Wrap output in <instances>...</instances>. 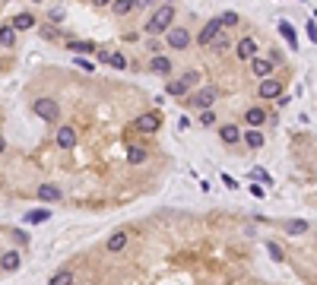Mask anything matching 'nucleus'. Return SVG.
Listing matches in <instances>:
<instances>
[{"label": "nucleus", "mask_w": 317, "mask_h": 285, "mask_svg": "<svg viewBox=\"0 0 317 285\" xmlns=\"http://www.w3.org/2000/svg\"><path fill=\"white\" fill-rule=\"evenodd\" d=\"M171 23H174V6L165 3V6H159V10L152 13V19L143 25V29L149 32V35H152V32H168V29H171Z\"/></svg>", "instance_id": "nucleus-1"}, {"label": "nucleus", "mask_w": 317, "mask_h": 285, "mask_svg": "<svg viewBox=\"0 0 317 285\" xmlns=\"http://www.w3.org/2000/svg\"><path fill=\"white\" fill-rule=\"evenodd\" d=\"M32 111H35L42 120H48V124H54V120L60 118V108H57V101H54V98H35V101H32Z\"/></svg>", "instance_id": "nucleus-2"}, {"label": "nucleus", "mask_w": 317, "mask_h": 285, "mask_svg": "<svg viewBox=\"0 0 317 285\" xmlns=\"http://www.w3.org/2000/svg\"><path fill=\"white\" fill-rule=\"evenodd\" d=\"M216 95H219V92H216L213 86H203V89H197V92H194L187 101H191L194 108H200V111H210V108H213V101H216Z\"/></svg>", "instance_id": "nucleus-3"}, {"label": "nucleus", "mask_w": 317, "mask_h": 285, "mask_svg": "<svg viewBox=\"0 0 317 285\" xmlns=\"http://www.w3.org/2000/svg\"><path fill=\"white\" fill-rule=\"evenodd\" d=\"M133 124H137V130H140V133H156V130H159V124H162V118H159V114H152V111H146V114H140V118L133 120Z\"/></svg>", "instance_id": "nucleus-4"}, {"label": "nucleus", "mask_w": 317, "mask_h": 285, "mask_svg": "<svg viewBox=\"0 0 317 285\" xmlns=\"http://www.w3.org/2000/svg\"><path fill=\"white\" fill-rule=\"evenodd\" d=\"M165 42H168V48H178V51H181V48L191 45V32H187V29H168L165 32Z\"/></svg>", "instance_id": "nucleus-5"}, {"label": "nucleus", "mask_w": 317, "mask_h": 285, "mask_svg": "<svg viewBox=\"0 0 317 285\" xmlns=\"http://www.w3.org/2000/svg\"><path fill=\"white\" fill-rule=\"evenodd\" d=\"M219 32H222V23H219V19H210V23L203 25V32L197 35V42L200 45H213V38L219 35Z\"/></svg>", "instance_id": "nucleus-6"}, {"label": "nucleus", "mask_w": 317, "mask_h": 285, "mask_svg": "<svg viewBox=\"0 0 317 285\" xmlns=\"http://www.w3.org/2000/svg\"><path fill=\"white\" fill-rule=\"evenodd\" d=\"M57 146L60 149H73V146H76V130H73L70 124H64L57 130Z\"/></svg>", "instance_id": "nucleus-7"}, {"label": "nucleus", "mask_w": 317, "mask_h": 285, "mask_svg": "<svg viewBox=\"0 0 317 285\" xmlns=\"http://www.w3.org/2000/svg\"><path fill=\"white\" fill-rule=\"evenodd\" d=\"M105 250L108 254H121V250H127V232H114L111 238H108Z\"/></svg>", "instance_id": "nucleus-8"}, {"label": "nucleus", "mask_w": 317, "mask_h": 285, "mask_svg": "<svg viewBox=\"0 0 317 285\" xmlns=\"http://www.w3.org/2000/svg\"><path fill=\"white\" fill-rule=\"evenodd\" d=\"M19 250H3V257H0V269L3 273H13V269H19Z\"/></svg>", "instance_id": "nucleus-9"}, {"label": "nucleus", "mask_w": 317, "mask_h": 285, "mask_svg": "<svg viewBox=\"0 0 317 285\" xmlns=\"http://www.w3.org/2000/svg\"><path fill=\"white\" fill-rule=\"evenodd\" d=\"M238 57L241 60H254L257 57V42H254V38H241L238 42Z\"/></svg>", "instance_id": "nucleus-10"}, {"label": "nucleus", "mask_w": 317, "mask_h": 285, "mask_svg": "<svg viewBox=\"0 0 317 285\" xmlns=\"http://www.w3.org/2000/svg\"><path fill=\"white\" fill-rule=\"evenodd\" d=\"M35 196L42 203H54V200H60V187H54V184H42L35 190Z\"/></svg>", "instance_id": "nucleus-11"}, {"label": "nucleus", "mask_w": 317, "mask_h": 285, "mask_svg": "<svg viewBox=\"0 0 317 285\" xmlns=\"http://www.w3.org/2000/svg\"><path fill=\"white\" fill-rule=\"evenodd\" d=\"M279 92H282L279 79H264V83H260V98H276Z\"/></svg>", "instance_id": "nucleus-12"}, {"label": "nucleus", "mask_w": 317, "mask_h": 285, "mask_svg": "<svg viewBox=\"0 0 317 285\" xmlns=\"http://www.w3.org/2000/svg\"><path fill=\"white\" fill-rule=\"evenodd\" d=\"M146 159H149V152H146L143 146H127V162H130V165H143Z\"/></svg>", "instance_id": "nucleus-13"}, {"label": "nucleus", "mask_w": 317, "mask_h": 285, "mask_svg": "<svg viewBox=\"0 0 317 285\" xmlns=\"http://www.w3.org/2000/svg\"><path fill=\"white\" fill-rule=\"evenodd\" d=\"M35 25V16L32 13H19L16 19H13V32H25V29H32Z\"/></svg>", "instance_id": "nucleus-14"}, {"label": "nucleus", "mask_w": 317, "mask_h": 285, "mask_svg": "<svg viewBox=\"0 0 317 285\" xmlns=\"http://www.w3.org/2000/svg\"><path fill=\"white\" fill-rule=\"evenodd\" d=\"M152 73H159V76H168V73H171V60L162 57V54H156V57H152Z\"/></svg>", "instance_id": "nucleus-15"}, {"label": "nucleus", "mask_w": 317, "mask_h": 285, "mask_svg": "<svg viewBox=\"0 0 317 285\" xmlns=\"http://www.w3.org/2000/svg\"><path fill=\"white\" fill-rule=\"evenodd\" d=\"M251 70L257 73V76L267 79L269 73H273V64H269V60H264V57H254V60H251Z\"/></svg>", "instance_id": "nucleus-16"}, {"label": "nucleus", "mask_w": 317, "mask_h": 285, "mask_svg": "<svg viewBox=\"0 0 317 285\" xmlns=\"http://www.w3.org/2000/svg\"><path fill=\"white\" fill-rule=\"evenodd\" d=\"M244 120H247V124H251V127H260V124H264V120H267V111H264V108H247Z\"/></svg>", "instance_id": "nucleus-17"}, {"label": "nucleus", "mask_w": 317, "mask_h": 285, "mask_svg": "<svg viewBox=\"0 0 317 285\" xmlns=\"http://www.w3.org/2000/svg\"><path fill=\"white\" fill-rule=\"evenodd\" d=\"M133 0H111V10L118 13V16H127V13H133Z\"/></svg>", "instance_id": "nucleus-18"}, {"label": "nucleus", "mask_w": 317, "mask_h": 285, "mask_svg": "<svg viewBox=\"0 0 317 285\" xmlns=\"http://www.w3.org/2000/svg\"><path fill=\"white\" fill-rule=\"evenodd\" d=\"M219 133H222V140H225V142H238V140H241V130H238L235 124H225Z\"/></svg>", "instance_id": "nucleus-19"}, {"label": "nucleus", "mask_w": 317, "mask_h": 285, "mask_svg": "<svg viewBox=\"0 0 317 285\" xmlns=\"http://www.w3.org/2000/svg\"><path fill=\"white\" fill-rule=\"evenodd\" d=\"M48 285H73V273H70V269H60V273L51 276Z\"/></svg>", "instance_id": "nucleus-20"}, {"label": "nucleus", "mask_w": 317, "mask_h": 285, "mask_svg": "<svg viewBox=\"0 0 317 285\" xmlns=\"http://www.w3.org/2000/svg\"><path fill=\"white\" fill-rule=\"evenodd\" d=\"M279 32H282V38L289 42V48H298V38H295V29L289 23H279Z\"/></svg>", "instance_id": "nucleus-21"}, {"label": "nucleus", "mask_w": 317, "mask_h": 285, "mask_svg": "<svg viewBox=\"0 0 317 285\" xmlns=\"http://www.w3.org/2000/svg\"><path fill=\"white\" fill-rule=\"evenodd\" d=\"M244 142L251 149H260V146H264V133H260V130H247L244 133Z\"/></svg>", "instance_id": "nucleus-22"}, {"label": "nucleus", "mask_w": 317, "mask_h": 285, "mask_svg": "<svg viewBox=\"0 0 317 285\" xmlns=\"http://www.w3.org/2000/svg\"><path fill=\"white\" fill-rule=\"evenodd\" d=\"M13 38H16L13 25H3V29H0V45H3V48H13Z\"/></svg>", "instance_id": "nucleus-23"}, {"label": "nucleus", "mask_w": 317, "mask_h": 285, "mask_svg": "<svg viewBox=\"0 0 317 285\" xmlns=\"http://www.w3.org/2000/svg\"><path fill=\"white\" fill-rule=\"evenodd\" d=\"M67 48H70V51H76V54H92V51H96V45H89V42H70Z\"/></svg>", "instance_id": "nucleus-24"}, {"label": "nucleus", "mask_w": 317, "mask_h": 285, "mask_svg": "<svg viewBox=\"0 0 317 285\" xmlns=\"http://www.w3.org/2000/svg\"><path fill=\"white\" fill-rule=\"evenodd\" d=\"M286 232L289 235H301V232H308V222L305 219H295V222H289V225H286Z\"/></svg>", "instance_id": "nucleus-25"}, {"label": "nucleus", "mask_w": 317, "mask_h": 285, "mask_svg": "<svg viewBox=\"0 0 317 285\" xmlns=\"http://www.w3.org/2000/svg\"><path fill=\"white\" fill-rule=\"evenodd\" d=\"M45 219H51L48 209H35V213H25V222H45Z\"/></svg>", "instance_id": "nucleus-26"}, {"label": "nucleus", "mask_w": 317, "mask_h": 285, "mask_svg": "<svg viewBox=\"0 0 317 285\" xmlns=\"http://www.w3.org/2000/svg\"><path fill=\"white\" fill-rule=\"evenodd\" d=\"M181 83H184L187 89H191V86H197V83H200V73H197V70H187V73H184V79H181Z\"/></svg>", "instance_id": "nucleus-27"}, {"label": "nucleus", "mask_w": 317, "mask_h": 285, "mask_svg": "<svg viewBox=\"0 0 317 285\" xmlns=\"http://www.w3.org/2000/svg\"><path fill=\"white\" fill-rule=\"evenodd\" d=\"M213 45H216V51H228V48H232V42H228V38L222 35V32H219V35L213 38Z\"/></svg>", "instance_id": "nucleus-28"}, {"label": "nucleus", "mask_w": 317, "mask_h": 285, "mask_svg": "<svg viewBox=\"0 0 317 285\" xmlns=\"http://www.w3.org/2000/svg\"><path fill=\"white\" fill-rule=\"evenodd\" d=\"M184 92H187V86H184V83H168V95H178V98H181Z\"/></svg>", "instance_id": "nucleus-29"}, {"label": "nucleus", "mask_w": 317, "mask_h": 285, "mask_svg": "<svg viewBox=\"0 0 317 285\" xmlns=\"http://www.w3.org/2000/svg\"><path fill=\"white\" fill-rule=\"evenodd\" d=\"M219 23H222V25H235V23H238V13H222Z\"/></svg>", "instance_id": "nucleus-30"}, {"label": "nucleus", "mask_w": 317, "mask_h": 285, "mask_svg": "<svg viewBox=\"0 0 317 285\" xmlns=\"http://www.w3.org/2000/svg\"><path fill=\"white\" fill-rule=\"evenodd\" d=\"M108 60H111V67H118V70H124V67H127L124 54H111V57H108Z\"/></svg>", "instance_id": "nucleus-31"}, {"label": "nucleus", "mask_w": 317, "mask_h": 285, "mask_svg": "<svg viewBox=\"0 0 317 285\" xmlns=\"http://www.w3.org/2000/svg\"><path fill=\"white\" fill-rule=\"evenodd\" d=\"M251 178H257V181H264V184H269V174L264 171V168H254V171H251Z\"/></svg>", "instance_id": "nucleus-32"}, {"label": "nucleus", "mask_w": 317, "mask_h": 285, "mask_svg": "<svg viewBox=\"0 0 317 285\" xmlns=\"http://www.w3.org/2000/svg\"><path fill=\"white\" fill-rule=\"evenodd\" d=\"M200 124L210 127V124H213V111H200Z\"/></svg>", "instance_id": "nucleus-33"}, {"label": "nucleus", "mask_w": 317, "mask_h": 285, "mask_svg": "<svg viewBox=\"0 0 317 285\" xmlns=\"http://www.w3.org/2000/svg\"><path fill=\"white\" fill-rule=\"evenodd\" d=\"M133 3H137V6H149L152 0H133Z\"/></svg>", "instance_id": "nucleus-34"}, {"label": "nucleus", "mask_w": 317, "mask_h": 285, "mask_svg": "<svg viewBox=\"0 0 317 285\" xmlns=\"http://www.w3.org/2000/svg\"><path fill=\"white\" fill-rule=\"evenodd\" d=\"M3 149H6V142H3V137H0V152H3Z\"/></svg>", "instance_id": "nucleus-35"}, {"label": "nucleus", "mask_w": 317, "mask_h": 285, "mask_svg": "<svg viewBox=\"0 0 317 285\" xmlns=\"http://www.w3.org/2000/svg\"><path fill=\"white\" fill-rule=\"evenodd\" d=\"M96 3H111V0H96Z\"/></svg>", "instance_id": "nucleus-36"}]
</instances>
